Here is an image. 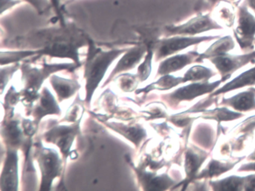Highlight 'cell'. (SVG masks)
<instances>
[{
    "instance_id": "6da1fadb",
    "label": "cell",
    "mask_w": 255,
    "mask_h": 191,
    "mask_svg": "<svg viewBox=\"0 0 255 191\" xmlns=\"http://www.w3.org/2000/svg\"><path fill=\"white\" fill-rule=\"evenodd\" d=\"M45 42L42 47L37 49L38 55L53 57L68 58L80 65L79 50L85 44H89V38L74 28L61 25L60 29L44 31Z\"/></svg>"
},
{
    "instance_id": "7a4b0ae2",
    "label": "cell",
    "mask_w": 255,
    "mask_h": 191,
    "mask_svg": "<svg viewBox=\"0 0 255 191\" xmlns=\"http://www.w3.org/2000/svg\"><path fill=\"white\" fill-rule=\"evenodd\" d=\"M128 49H111L104 50L97 47L89 40L87 58L85 62L84 78L86 80V103L89 104L95 90L102 81L108 68Z\"/></svg>"
},
{
    "instance_id": "3957f363",
    "label": "cell",
    "mask_w": 255,
    "mask_h": 191,
    "mask_svg": "<svg viewBox=\"0 0 255 191\" xmlns=\"http://www.w3.org/2000/svg\"><path fill=\"white\" fill-rule=\"evenodd\" d=\"M77 65L76 64H44L42 68H38L23 64L21 67L22 79L24 84V89L21 95L23 103L30 105L35 100L38 99V91L41 89V85L53 73L65 69H74Z\"/></svg>"
},
{
    "instance_id": "277c9868",
    "label": "cell",
    "mask_w": 255,
    "mask_h": 191,
    "mask_svg": "<svg viewBox=\"0 0 255 191\" xmlns=\"http://www.w3.org/2000/svg\"><path fill=\"white\" fill-rule=\"evenodd\" d=\"M35 158L41 173V191H50L53 181L61 176L62 160L56 151L37 146Z\"/></svg>"
},
{
    "instance_id": "5b68a950",
    "label": "cell",
    "mask_w": 255,
    "mask_h": 191,
    "mask_svg": "<svg viewBox=\"0 0 255 191\" xmlns=\"http://www.w3.org/2000/svg\"><path fill=\"white\" fill-rule=\"evenodd\" d=\"M219 36H186L177 35L159 40L155 44L153 50L156 61L173 56L179 51L184 50L191 46L196 45L205 41L216 39Z\"/></svg>"
},
{
    "instance_id": "8992f818",
    "label": "cell",
    "mask_w": 255,
    "mask_h": 191,
    "mask_svg": "<svg viewBox=\"0 0 255 191\" xmlns=\"http://www.w3.org/2000/svg\"><path fill=\"white\" fill-rule=\"evenodd\" d=\"M237 27L234 37L242 50L252 49L255 42V17L249 11L248 5L243 3L238 8Z\"/></svg>"
},
{
    "instance_id": "52a82bcc",
    "label": "cell",
    "mask_w": 255,
    "mask_h": 191,
    "mask_svg": "<svg viewBox=\"0 0 255 191\" xmlns=\"http://www.w3.org/2000/svg\"><path fill=\"white\" fill-rule=\"evenodd\" d=\"M222 82V80L213 82V83H209L208 81L201 82V83L195 82L187 86L179 88L171 93L162 95L163 96L162 99L166 101L170 107H176L183 101H191L201 95L211 93L216 88L220 86Z\"/></svg>"
},
{
    "instance_id": "ba28073f",
    "label": "cell",
    "mask_w": 255,
    "mask_h": 191,
    "mask_svg": "<svg viewBox=\"0 0 255 191\" xmlns=\"http://www.w3.org/2000/svg\"><path fill=\"white\" fill-rule=\"evenodd\" d=\"M80 120L71 125H56L44 134L47 143L56 145L62 152L64 160H67L71 153V147L80 131Z\"/></svg>"
},
{
    "instance_id": "9c48e42d",
    "label": "cell",
    "mask_w": 255,
    "mask_h": 191,
    "mask_svg": "<svg viewBox=\"0 0 255 191\" xmlns=\"http://www.w3.org/2000/svg\"><path fill=\"white\" fill-rule=\"evenodd\" d=\"M210 61L222 76V82L226 81L237 70L246 66L248 64L255 62V50L243 55L225 53L210 58Z\"/></svg>"
},
{
    "instance_id": "30bf717a",
    "label": "cell",
    "mask_w": 255,
    "mask_h": 191,
    "mask_svg": "<svg viewBox=\"0 0 255 191\" xmlns=\"http://www.w3.org/2000/svg\"><path fill=\"white\" fill-rule=\"evenodd\" d=\"M223 27L210 17V14H200L179 26H167L166 32L171 35H198L213 29H222Z\"/></svg>"
},
{
    "instance_id": "8fae6325",
    "label": "cell",
    "mask_w": 255,
    "mask_h": 191,
    "mask_svg": "<svg viewBox=\"0 0 255 191\" xmlns=\"http://www.w3.org/2000/svg\"><path fill=\"white\" fill-rule=\"evenodd\" d=\"M0 185L2 191H17L18 189V156L16 149L7 147Z\"/></svg>"
},
{
    "instance_id": "7c38bea8",
    "label": "cell",
    "mask_w": 255,
    "mask_h": 191,
    "mask_svg": "<svg viewBox=\"0 0 255 191\" xmlns=\"http://www.w3.org/2000/svg\"><path fill=\"white\" fill-rule=\"evenodd\" d=\"M201 53L196 51L188 52L183 54L174 55L164 59L159 64L158 75H166L183 69L186 65L195 62H202Z\"/></svg>"
},
{
    "instance_id": "4fadbf2b",
    "label": "cell",
    "mask_w": 255,
    "mask_h": 191,
    "mask_svg": "<svg viewBox=\"0 0 255 191\" xmlns=\"http://www.w3.org/2000/svg\"><path fill=\"white\" fill-rule=\"evenodd\" d=\"M147 49L148 48H147L143 44H138L132 48L128 49V50L122 55V58L116 65V68L113 69V72L109 77V80L106 82V84L112 79L114 78V77H116L117 74L135 68L141 62L143 57L145 56Z\"/></svg>"
},
{
    "instance_id": "5bb4252c",
    "label": "cell",
    "mask_w": 255,
    "mask_h": 191,
    "mask_svg": "<svg viewBox=\"0 0 255 191\" xmlns=\"http://www.w3.org/2000/svg\"><path fill=\"white\" fill-rule=\"evenodd\" d=\"M38 102L32 110V116L34 117V124L38 127L43 118L48 115H60L61 110L59 104L56 102L51 92L44 87L41 91V95L38 97Z\"/></svg>"
},
{
    "instance_id": "9a60e30c",
    "label": "cell",
    "mask_w": 255,
    "mask_h": 191,
    "mask_svg": "<svg viewBox=\"0 0 255 191\" xmlns=\"http://www.w3.org/2000/svg\"><path fill=\"white\" fill-rule=\"evenodd\" d=\"M134 168L138 175V180L143 186V189L145 191H165L176 184V181L173 180L167 174L156 176L154 173H148L142 169L138 167Z\"/></svg>"
},
{
    "instance_id": "2e32d148",
    "label": "cell",
    "mask_w": 255,
    "mask_h": 191,
    "mask_svg": "<svg viewBox=\"0 0 255 191\" xmlns=\"http://www.w3.org/2000/svg\"><path fill=\"white\" fill-rule=\"evenodd\" d=\"M208 157V154L195 146H191L185 153L184 168L186 172L185 186H187L191 181L194 180L198 174V170Z\"/></svg>"
},
{
    "instance_id": "e0dca14e",
    "label": "cell",
    "mask_w": 255,
    "mask_h": 191,
    "mask_svg": "<svg viewBox=\"0 0 255 191\" xmlns=\"http://www.w3.org/2000/svg\"><path fill=\"white\" fill-rule=\"evenodd\" d=\"M222 105L232 107L239 112H248L255 110V89L250 88L229 98H224Z\"/></svg>"
},
{
    "instance_id": "ac0fdd59",
    "label": "cell",
    "mask_w": 255,
    "mask_h": 191,
    "mask_svg": "<svg viewBox=\"0 0 255 191\" xmlns=\"http://www.w3.org/2000/svg\"><path fill=\"white\" fill-rule=\"evenodd\" d=\"M106 125L113 131H116L129 140L137 147L140 146L141 142L147 137L145 130L139 125L129 126L119 122H107Z\"/></svg>"
},
{
    "instance_id": "d6986e66",
    "label": "cell",
    "mask_w": 255,
    "mask_h": 191,
    "mask_svg": "<svg viewBox=\"0 0 255 191\" xmlns=\"http://www.w3.org/2000/svg\"><path fill=\"white\" fill-rule=\"evenodd\" d=\"M50 82L57 95L59 102L71 98L80 89V84L77 80L62 78L59 76H51Z\"/></svg>"
},
{
    "instance_id": "ffe728a7",
    "label": "cell",
    "mask_w": 255,
    "mask_h": 191,
    "mask_svg": "<svg viewBox=\"0 0 255 191\" xmlns=\"http://www.w3.org/2000/svg\"><path fill=\"white\" fill-rule=\"evenodd\" d=\"M252 86H255V67L251 68L249 71L242 73L238 77H236L229 83H226L220 89L215 91L210 95V96H218L221 94L227 93L235 89Z\"/></svg>"
},
{
    "instance_id": "44dd1931",
    "label": "cell",
    "mask_w": 255,
    "mask_h": 191,
    "mask_svg": "<svg viewBox=\"0 0 255 191\" xmlns=\"http://www.w3.org/2000/svg\"><path fill=\"white\" fill-rule=\"evenodd\" d=\"M244 158H240L237 161L230 162V161H221L217 160H211L208 165L200 172L194 180H200V179H211L213 177H217L223 173H227L232 170L241 160Z\"/></svg>"
},
{
    "instance_id": "7402d4cb",
    "label": "cell",
    "mask_w": 255,
    "mask_h": 191,
    "mask_svg": "<svg viewBox=\"0 0 255 191\" xmlns=\"http://www.w3.org/2000/svg\"><path fill=\"white\" fill-rule=\"evenodd\" d=\"M180 83H185L183 77H174L171 74H166V75H162L159 80H156L154 83L137 91L136 94L148 93L153 90H169V89L178 86Z\"/></svg>"
},
{
    "instance_id": "603a6c76",
    "label": "cell",
    "mask_w": 255,
    "mask_h": 191,
    "mask_svg": "<svg viewBox=\"0 0 255 191\" xmlns=\"http://www.w3.org/2000/svg\"><path fill=\"white\" fill-rule=\"evenodd\" d=\"M235 47V43L233 40L232 37L230 35L222 37L220 39L212 44L204 53H201V59H210V58L215 57V56H221V55L225 54L233 50Z\"/></svg>"
},
{
    "instance_id": "cb8c5ba5",
    "label": "cell",
    "mask_w": 255,
    "mask_h": 191,
    "mask_svg": "<svg viewBox=\"0 0 255 191\" xmlns=\"http://www.w3.org/2000/svg\"><path fill=\"white\" fill-rule=\"evenodd\" d=\"M246 178L231 176L218 181H210V185L213 191H244Z\"/></svg>"
},
{
    "instance_id": "d4e9b609",
    "label": "cell",
    "mask_w": 255,
    "mask_h": 191,
    "mask_svg": "<svg viewBox=\"0 0 255 191\" xmlns=\"http://www.w3.org/2000/svg\"><path fill=\"white\" fill-rule=\"evenodd\" d=\"M2 135L5 140L7 147L17 149L21 146L23 134L17 121H11L5 123V126L2 128Z\"/></svg>"
},
{
    "instance_id": "484cf974",
    "label": "cell",
    "mask_w": 255,
    "mask_h": 191,
    "mask_svg": "<svg viewBox=\"0 0 255 191\" xmlns=\"http://www.w3.org/2000/svg\"><path fill=\"white\" fill-rule=\"evenodd\" d=\"M243 115L240 113L231 111L226 107L222 108H216L214 110H207L203 113L202 116L200 117L205 119H211L216 120L219 122H228L234 119H240Z\"/></svg>"
},
{
    "instance_id": "4316f807",
    "label": "cell",
    "mask_w": 255,
    "mask_h": 191,
    "mask_svg": "<svg viewBox=\"0 0 255 191\" xmlns=\"http://www.w3.org/2000/svg\"><path fill=\"white\" fill-rule=\"evenodd\" d=\"M216 75V73L210 68L201 65H195L189 68L183 76L185 83L186 82H207L211 77Z\"/></svg>"
},
{
    "instance_id": "83f0119b",
    "label": "cell",
    "mask_w": 255,
    "mask_h": 191,
    "mask_svg": "<svg viewBox=\"0 0 255 191\" xmlns=\"http://www.w3.org/2000/svg\"><path fill=\"white\" fill-rule=\"evenodd\" d=\"M193 140L205 149H210L213 144V131L207 125H201L194 131Z\"/></svg>"
},
{
    "instance_id": "f1b7e54d",
    "label": "cell",
    "mask_w": 255,
    "mask_h": 191,
    "mask_svg": "<svg viewBox=\"0 0 255 191\" xmlns=\"http://www.w3.org/2000/svg\"><path fill=\"white\" fill-rule=\"evenodd\" d=\"M216 17L228 27H232L235 20V13L229 2H221L216 10Z\"/></svg>"
},
{
    "instance_id": "f546056e",
    "label": "cell",
    "mask_w": 255,
    "mask_h": 191,
    "mask_svg": "<svg viewBox=\"0 0 255 191\" xmlns=\"http://www.w3.org/2000/svg\"><path fill=\"white\" fill-rule=\"evenodd\" d=\"M38 55L37 50H22L16 51L1 52V65H7L9 63H14L17 61L26 59L29 56Z\"/></svg>"
},
{
    "instance_id": "4dcf8cb0",
    "label": "cell",
    "mask_w": 255,
    "mask_h": 191,
    "mask_svg": "<svg viewBox=\"0 0 255 191\" xmlns=\"http://www.w3.org/2000/svg\"><path fill=\"white\" fill-rule=\"evenodd\" d=\"M154 53H153V48L147 49V53L144 56V61L142 63L138 66V71H137V77H138L139 81H145L150 73H151L152 60H153Z\"/></svg>"
},
{
    "instance_id": "1f68e13d",
    "label": "cell",
    "mask_w": 255,
    "mask_h": 191,
    "mask_svg": "<svg viewBox=\"0 0 255 191\" xmlns=\"http://www.w3.org/2000/svg\"><path fill=\"white\" fill-rule=\"evenodd\" d=\"M138 80L137 75L123 74L119 77V87L125 92H130L136 88Z\"/></svg>"
},
{
    "instance_id": "d6a6232c",
    "label": "cell",
    "mask_w": 255,
    "mask_h": 191,
    "mask_svg": "<svg viewBox=\"0 0 255 191\" xmlns=\"http://www.w3.org/2000/svg\"><path fill=\"white\" fill-rule=\"evenodd\" d=\"M23 2L30 5L40 14H44L46 11L53 7L51 0H21Z\"/></svg>"
},
{
    "instance_id": "836d02e7",
    "label": "cell",
    "mask_w": 255,
    "mask_h": 191,
    "mask_svg": "<svg viewBox=\"0 0 255 191\" xmlns=\"http://www.w3.org/2000/svg\"><path fill=\"white\" fill-rule=\"evenodd\" d=\"M17 68H18V65H14V66L8 67V68H2V71H2L1 72V77H2V93L10 77L15 72Z\"/></svg>"
},
{
    "instance_id": "e575fe53",
    "label": "cell",
    "mask_w": 255,
    "mask_h": 191,
    "mask_svg": "<svg viewBox=\"0 0 255 191\" xmlns=\"http://www.w3.org/2000/svg\"><path fill=\"white\" fill-rule=\"evenodd\" d=\"M23 2L21 0H1V15Z\"/></svg>"
},
{
    "instance_id": "d590c367",
    "label": "cell",
    "mask_w": 255,
    "mask_h": 191,
    "mask_svg": "<svg viewBox=\"0 0 255 191\" xmlns=\"http://www.w3.org/2000/svg\"><path fill=\"white\" fill-rule=\"evenodd\" d=\"M245 178H246V181H245L244 191H255V174L249 175V176H245Z\"/></svg>"
},
{
    "instance_id": "8d00e7d4",
    "label": "cell",
    "mask_w": 255,
    "mask_h": 191,
    "mask_svg": "<svg viewBox=\"0 0 255 191\" xmlns=\"http://www.w3.org/2000/svg\"><path fill=\"white\" fill-rule=\"evenodd\" d=\"M53 4V8H54L58 17H60L61 24L65 25V20L63 18V14H62V8H61V2L59 0H51Z\"/></svg>"
},
{
    "instance_id": "74e56055",
    "label": "cell",
    "mask_w": 255,
    "mask_h": 191,
    "mask_svg": "<svg viewBox=\"0 0 255 191\" xmlns=\"http://www.w3.org/2000/svg\"><path fill=\"white\" fill-rule=\"evenodd\" d=\"M239 172L242 171H255V162H251L249 164H245L242 165L238 169Z\"/></svg>"
},
{
    "instance_id": "f35d334b",
    "label": "cell",
    "mask_w": 255,
    "mask_h": 191,
    "mask_svg": "<svg viewBox=\"0 0 255 191\" xmlns=\"http://www.w3.org/2000/svg\"><path fill=\"white\" fill-rule=\"evenodd\" d=\"M247 5L255 13V0H246Z\"/></svg>"
},
{
    "instance_id": "ab89813d",
    "label": "cell",
    "mask_w": 255,
    "mask_h": 191,
    "mask_svg": "<svg viewBox=\"0 0 255 191\" xmlns=\"http://www.w3.org/2000/svg\"><path fill=\"white\" fill-rule=\"evenodd\" d=\"M248 160H249V161H255V149L254 150V152H252V154H250V155H249V157H248Z\"/></svg>"
},
{
    "instance_id": "60d3db41",
    "label": "cell",
    "mask_w": 255,
    "mask_h": 191,
    "mask_svg": "<svg viewBox=\"0 0 255 191\" xmlns=\"http://www.w3.org/2000/svg\"><path fill=\"white\" fill-rule=\"evenodd\" d=\"M59 2H62V1H63V0H59Z\"/></svg>"
},
{
    "instance_id": "b9f144b4",
    "label": "cell",
    "mask_w": 255,
    "mask_h": 191,
    "mask_svg": "<svg viewBox=\"0 0 255 191\" xmlns=\"http://www.w3.org/2000/svg\"><path fill=\"white\" fill-rule=\"evenodd\" d=\"M229 1H235V0H229Z\"/></svg>"
},
{
    "instance_id": "7bdbcfd3",
    "label": "cell",
    "mask_w": 255,
    "mask_h": 191,
    "mask_svg": "<svg viewBox=\"0 0 255 191\" xmlns=\"http://www.w3.org/2000/svg\"></svg>"
}]
</instances>
